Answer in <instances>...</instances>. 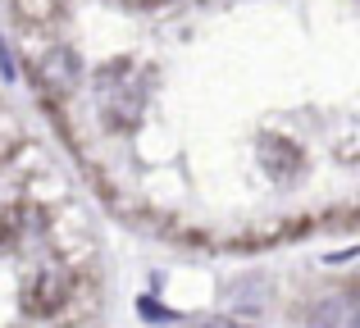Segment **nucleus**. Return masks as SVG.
<instances>
[{"instance_id":"obj_5","label":"nucleus","mask_w":360,"mask_h":328,"mask_svg":"<svg viewBox=\"0 0 360 328\" xmlns=\"http://www.w3.org/2000/svg\"><path fill=\"white\" fill-rule=\"evenodd\" d=\"M0 73H5V78H14V60H9V46L0 41Z\"/></svg>"},{"instance_id":"obj_4","label":"nucleus","mask_w":360,"mask_h":328,"mask_svg":"<svg viewBox=\"0 0 360 328\" xmlns=\"http://www.w3.org/2000/svg\"><path fill=\"white\" fill-rule=\"evenodd\" d=\"M137 315H146V320H169V310H160L155 296H141V301H137Z\"/></svg>"},{"instance_id":"obj_1","label":"nucleus","mask_w":360,"mask_h":328,"mask_svg":"<svg viewBox=\"0 0 360 328\" xmlns=\"http://www.w3.org/2000/svg\"><path fill=\"white\" fill-rule=\"evenodd\" d=\"M101 105H105V114L119 128H132L141 119V87L119 78V73H110V78H101Z\"/></svg>"},{"instance_id":"obj_3","label":"nucleus","mask_w":360,"mask_h":328,"mask_svg":"<svg viewBox=\"0 0 360 328\" xmlns=\"http://www.w3.org/2000/svg\"><path fill=\"white\" fill-rule=\"evenodd\" d=\"M78 73H82V64H78V55H73V51H51L41 60V82L51 91H73Z\"/></svg>"},{"instance_id":"obj_2","label":"nucleus","mask_w":360,"mask_h":328,"mask_svg":"<svg viewBox=\"0 0 360 328\" xmlns=\"http://www.w3.org/2000/svg\"><path fill=\"white\" fill-rule=\"evenodd\" d=\"M310 328H360V310H356V296H328V301L315 306L310 315Z\"/></svg>"}]
</instances>
